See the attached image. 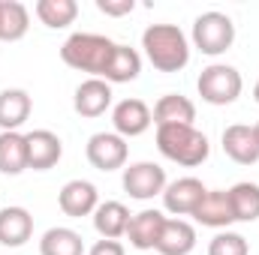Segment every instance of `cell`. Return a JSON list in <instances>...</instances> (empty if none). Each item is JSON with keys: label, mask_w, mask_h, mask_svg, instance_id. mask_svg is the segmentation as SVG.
<instances>
[{"label": "cell", "mask_w": 259, "mask_h": 255, "mask_svg": "<svg viewBox=\"0 0 259 255\" xmlns=\"http://www.w3.org/2000/svg\"><path fill=\"white\" fill-rule=\"evenodd\" d=\"M115 54H118V42L100 33H72L61 45V60L66 66L78 72H91V78H103V81L112 69Z\"/></svg>", "instance_id": "obj_1"}, {"label": "cell", "mask_w": 259, "mask_h": 255, "mask_svg": "<svg viewBox=\"0 0 259 255\" xmlns=\"http://www.w3.org/2000/svg\"><path fill=\"white\" fill-rule=\"evenodd\" d=\"M142 48L160 72H181L190 63V42L178 24H151L142 33Z\"/></svg>", "instance_id": "obj_2"}, {"label": "cell", "mask_w": 259, "mask_h": 255, "mask_svg": "<svg viewBox=\"0 0 259 255\" xmlns=\"http://www.w3.org/2000/svg\"><path fill=\"white\" fill-rule=\"evenodd\" d=\"M157 147L166 159L184 168L202 165L211 153L205 132H199L196 126H157Z\"/></svg>", "instance_id": "obj_3"}, {"label": "cell", "mask_w": 259, "mask_h": 255, "mask_svg": "<svg viewBox=\"0 0 259 255\" xmlns=\"http://www.w3.org/2000/svg\"><path fill=\"white\" fill-rule=\"evenodd\" d=\"M241 72L229 63H211L199 72L196 90L208 105H232L241 96Z\"/></svg>", "instance_id": "obj_4"}, {"label": "cell", "mask_w": 259, "mask_h": 255, "mask_svg": "<svg viewBox=\"0 0 259 255\" xmlns=\"http://www.w3.org/2000/svg\"><path fill=\"white\" fill-rule=\"evenodd\" d=\"M232 42H235V24L229 15L211 9V12H202L193 21V45L202 54L217 57V54L229 51Z\"/></svg>", "instance_id": "obj_5"}, {"label": "cell", "mask_w": 259, "mask_h": 255, "mask_svg": "<svg viewBox=\"0 0 259 255\" xmlns=\"http://www.w3.org/2000/svg\"><path fill=\"white\" fill-rule=\"evenodd\" d=\"M88 162L97 171H118L127 165V138H121L118 132H97L88 138Z\"/></svg>", "instance_id": "obj_6"}, {"label": "cell", "mask_w": 259, "mask_h": 255, "mask_svg": "<svg viewBox=\"0 0 259 255\" xmlns=\"http://www.w3.org/2000/svg\"><path fill=\"white\" fill-rule=\"evenodd\" d=\"M124 189L136 201H148L166 189V171L157 162H133L124 168Z\"/></svg>", "instance_id": "obj_7"}, {"label": "cell", "mask_w": 259, "mask_h": 255, "mask_svg": "<svg viewBox=\"0 0 259 255\" xmlns=\"http://www.w3.org/2000/svg\"><path fill=\"white\" fill-rule=\"evenodd\" d=\"M27 138V168L33 171H49L61 162L64 156V141L49 132V129H33L24 135Z\"/></svg>", "instance_id": "obj_8"}, {"label": "cell", "mask_w": 259, "mask_h": 255, "mask_svg": "<svg viewBox=\"0 0 259 255\" xmlns=\"http://www.w3.org/2000/svg\"><path fill=\"white\" fill-rule=\"evenodd\" d=\"M205 186L196 177H178L172 183H166L163 189V207L175 216H193V210L199 207V201L205 198Z\"/></svg>", "instance_id": "obj_9"}, {"label": "cell", "mask_w": 259, "mask_h": 255, "mask_svg": "<svg viewBox=\"0 0 259 255\" xmlns=\"http://www.w3.org/2000/svg\"><path fill=\"white\" fill-rule=\"evenodd\" d=\"M154 123V114L151 108L142 102V99H121L112 111V126L121 138H136V135H145Z\"/></svg>", "instance_id": "obj_10"}, {"label": "cell", "mask_w": 259, "mask_h": 255, "mask_svg": "<svg viewBox=\"0 0 259 255\" xmlns=\"http://www.w3.org/2000/svg\"><path fill=\"white\" fill-rule=\"evenodd\" d=\"M112 105V84L103 81V78H88L75 87V96H72V108L75 114L81 117H100L106 114Z\"/></svg>", "instance_id": "obj_11"}, {"label": "cell", "mask_w": 259, "mask_h": 255, "mask_svg": "<svg viewBox=\"0 0 259 255\" xmlns=\"http://www.w3.org/2000/svg\"><path fill=\"white\" fill-rule=\"evenodd\" d=\"M58 204H61V210L66 216L81 219V216H91L100 207V192L91 180H69V183H64V189L58 195Z\"/></svg>", "instance_id": "obj_12"}, {"label": "cell", "mask_w": 259, "mask_h": 255, "mask_svg": "<svg viewBox=\"0 0 259 255\" xmlns=\"http://www.w3.org/2000/svg\"><path fill=\"white\" fill-rule=\"evenodd\" d=\"M223 153L238 162V165H253L259 162V141L253 126L247 123H232L223 129Z\"/></svg>", "instance_id": "obj_13"}, {"label": "cell", "mask_w": 259, "mask_h": 255, "mask_svg": "<svg viewBox=\"0 0 259 255\" xmlns=\"http://www.w3.org/2000/svg\"><path fill=\"white\" fill-rule=\"evenodd\" d=\"M193 219L199 225H208V228H226V225H232L235 213H232V204H229V192L208 189L205 198L199 201V207L193 210Z\"/></svg>", "instance_id": "obj_14"}, {"label": "cell", "mask_w": 259, "mask_h": 255, "mask_svg": "<svg viewBox=\"0 0 259 255\" xmlns=\"http://www.w3.org/2000/svg\"><path fill=\"white\" fill-rule=\"evenodd\" d=\"M166 225V216L160 210H142L136 216H130V225H127V237H130V246L136 249H157V240H160V231Z\"/></svg>", "instance_id": "obj_15"}, {"label": "cell", "mask_w": 259, "mask_h": 255, "mask_svg": "<svg viewBox=\"0 0 259 255\" xmlns=\"http://www.w3.org/2000/svg\"><path fill=\"white\" fill-rule=\"evenodd\" d=\"M33 234V216L24 207H3L0 210V246H24Z\"/></svg>", "instance_id": "obj_16"}, {"label": "cell", "mask_w": 259, "mask_h": 255, "mask_svg": "<svg viewBox=\"0 0 259 255\" xmlns=\"http://www.w3.org/2000/svg\"><path fill=\"white\" fill-rule=\"evenodd\" d=\"M196 105L181 93H166L154 105V123L157 126H193Z\"/></svg>", "instance_id": "obj_17"}, {"label": "cell", "mask_w": 259, "mask_h": 255, "mask_svg": "<svg viewBox=\"0 0 259 255\" xmlns=\"http://www.w3.org/2000/svg\"><path fill=\"white\" fill-rule=\"evenodd\" d=\"M196 249V228L187 219H166L160 240H157V252L160 255H190Z\"/></svg>", "instance_id": "obj_18"}, {"label": "cell", "mask_w": 259, "mask_h": 255, "mask_svg": "<svg viewBox=\"0 0 259 255\" xmlns=\"http://www.w3.org/2000/svg\"><path fill=\"white\" fill-rule=\"evenodd\" d=\"M30 93L21 90V87H9L0 93V129L3 132H18V126L27 123L30 117Z\"/></svg>", "instance_id": "obj_19"}, {"label": "cell", "mask_w": 259, "mask_h": 255, "mask_svg": "<svg viewBox=\"0 0 259 255\" xmlns=\"http://www.w3.org/2000/svg\"><path fill=\"white\" fill-rule=\"evenodd\" d=\"M130 225V210L121 201H103L97 210H94V228L103 240H118L127 234Z\"/></svg>", "instance_id": "obj_20"}, {"label": "cell", "mask_w": 259, "mask_h": 255, "mask_svg": "<svg viewBox=\"0 0 259 255\" xmlns=\"http://www.w3.org/2000/svg\"><path fill=\"white\" fill-rule=\"evenodd\" d=\"M30 27V12L18 0H0V39L3 42H18L24 39Z\"/></svg>", "instance_id": "obj_21"}, {"label": "cell", "mask_w": 259, "mask_h": 255, "mask_svg": "<svg viewBox=\"0 0 259 255\" xmlns=\"http://www.w3.org/2000/svg\"><path fill=\"white\" fill-rule=\"evenodd\" d=\"M27 168V138L21 132H0V174H21Z\"/></svg>", "instance_id": "obj_22"}, {"label": "cell", "mask_w": 259, "mask_h": 255, "mask_svg": "<svg viewBox=\"0 0 259 255\" xmlns=\"http://www.w3.org/2000/svg\"><path fill=\"white\" fill-rule=\"evenodd\" d=\"M229 192V204L235 213V222H256L259 219V183L241 180L235 183Z\"/></svg>", "instance_id": "obj_23"}, {"label": "cell", "mask_w": 259, "mask_h": 255, "mask_svg": "<svg viewBox=\"0 0 259 255\" xmlns=\"http://www.w3.org/2000/svg\"><path fill=\"white\" fill-rule=\"evenodd\" d=\"M39 252L42 255H84V240L78 231L72 228H49L39 240Z\"/></svg>", "instance_id": "obj_24"}, {"label": "cell", "mask_w": 259, "mask_h": 255, "mask_svg": "<svg viewBox=\"0 0 259 255\" xmlns=\"http://www.w3.org/2000/svg\"><path fill=\"white\" fill-rule=\"evenodd\" d=\"M33 12L46 27L61 30V27H69L78 18V3L75 0H36Z\"/></svg>", "instance_id": "obj_25"}, {"label": "cell", "mask_w": 259, "mask_h": 255, "mask_svg": "<svg viewBox=\"0 0 259 255\" xmlns=\"http://www.w3.org/2000/svg\"><path fill=\"white\" fill-rule=\"evenodd\" d=\"M139 72H142V57H139V51L118 42V54H115V60H112V69H109L106 81H109V84H127V81H136V78H139Z\"/></svg>", "instance_id": "obj_26"}, {"label": "cell", "mask_w": 259, "mask_h": 255, "mask_svg": "<svg viewBox=\"0 0 259 255\" xmlns=\"http://www.w3.org/2000/svg\"><path fill=\"white\" fill-rule=\"evenodd\" d=\"M208 255H250V246L241 234L235 231H220L211 243H208Z\"/></svg>", "instance_id": "obj_27"}, {"label": "cell", "mask_w": 259, "mask_h": 255, "mask_svg": "<svg viewBox=\"0 0 259 255\" xmlns=\"http://www.w3.org/2000/svg\"><path fill=\"white\" fill-rule=\"evenodd\" d=\"M133 0H97V9L103 15H112V18H121V15H130L133 12Z\"/></svg>", "instance_id": "obj_28"}, {"label": "cell", "mask_w": 259, "mask_h": 255, "mask_svg": "<svg viewBox=\"0 0 259 255\" xmlns=\"http://www.w3.org/2000/svg\"><path fill=\"white\" fill-rule=\"evenodd\" d=\"M88 255H127V252H124V246L118 240H97Z\"/></svg>", "instance_id": "obj_29"}, {"label": "cell", "mask_w": 259, "mask_h": 255, "mask_svg": "<svg viewBox=\"0 0 259 255\" xmlns=\"http://www.w3.org/2000/svg\"><path fill=\"white\" fill-rule=\"evenodd\" d=\"M253 99H256V102H259V81H256V84H253Z\"/></svg>", "instance_id": "obj_30"}, {"label": "cell", "mask_w": 259, "mask_h": 255, "mask_svg": "<svg viewBox=\"0 0 259 255\" xmlns=\"http://www.w3.org/2000/svg\"><path fill=\"white\" fill-rule=\"evenodd\" d=\"M253 132H256V141H259V123H256V126H253Z\"/></svg>", "instance_id": "obj_31"}]
</instances>
